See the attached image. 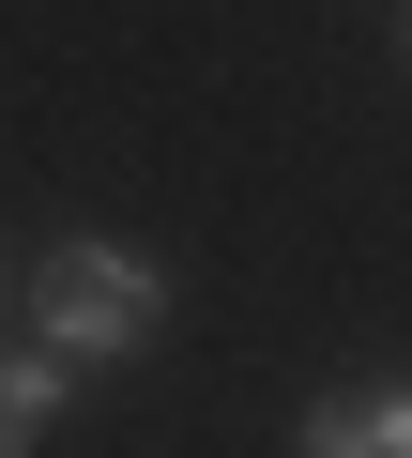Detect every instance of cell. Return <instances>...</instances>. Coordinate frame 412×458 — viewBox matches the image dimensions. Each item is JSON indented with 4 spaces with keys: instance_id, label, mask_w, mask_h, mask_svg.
<instances>
[{
    "instance_id": "4",
    "label": "cell",
    "mask_w": 412,
    "mask_h": 458,
    "mask_svg": "<svg viewBox=\"0 0 412 458\" xmlns=\"http://www.w3.org/2000/svg\"><path fill=\"white\" fill-rule=\"evenodd\" d=\"M397 47H412V16H397Z\"/></svg>"
},
{
    "instance_id": "2",
    "label": "cell",
    "mask_w": 412,
    "mask_h": 458,
    "mask_svg": "<svg viewBox=\"0 0 412 458\" xmlns=\"http://www.w3.org/2000/svg\"><path fill=\"white\" fill-rule=\"evenodd\" d=\"M290 458H412V382H351L290 428Z\"/></svg>"
},
{
    "instance_id": "1",
    "label": "cell",
    "mask_w": 412,
    "mask_h": 458,
    "mask_svg": "<svg viewBox=\"0 0 412 458\" xmlns=\"http://www.w3.org/2000/svg\"><path fill=\"white\" fill-rule=\"evenodd\" d=\"M168 336V260H138V245H46V276H31V352H62L77 382L92 367H138Z\"/></svg>"
},
{
    "instance_id": "3",
    "label": "cell",
    "mask_w": 412,
    "mask_h": 458,
    "mask_svg": "<svg viewBox=\"0 0 412 458\" xmlns=\"http://www.w3.org/2000/svg\"><path fill=\"white\" fill-rule=\"evenodd\" d=\"M62 412H77V367L16 336V352H0V458H46V443H62Z\"/></svg>"
}]
</instances>
